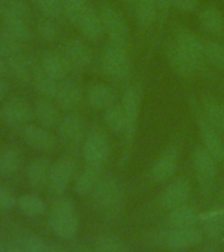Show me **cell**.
Returning a JSON list of instances; mask_svg holds the SVG:
<instances>
[{"instance_id": "7402d4cb", "label": "cell", "mask_w": 224, "mask_h": 252, "mask_svg": "<svg viewBox=\"0 0 224 252\" xmlns=\"http://www.w3.org/2000/svg\"><path fill=\"white\" fill-rule=\"evenodd\" d=\"M54 100L62 109L74 110L82 104L83 91L76 83L62 80L59 82L58 91H56Z\"/></svg>"}, {"instance_id": "74e56055", "label": "cell", "mask_w": 224, "mask_h": 252, "mask_svg": "<svg viewBox=\"0 0 224 252\" xmlns=\"http://www.w3.org/2000/svg\"><path fill=\"white\" fill-rule=\"evenodd\" d=\"M63 15L70 21V24L78 27L80 20L89 8L86 0H62Z\"/></svg>"}, {"instance_id": "cb8c5ba5", "label": "cell", "mask_w": 224, "mask_h": 252, "mask_svg": "<svg viewBox=\"0 0 224 252\" xmlns=\"http://www.w3.org/2000/svg\"><path fill=\"white\" fill-rule=\"evenodd\" d=\"M51 165L53 163L47 158H37L28 165L27 179L31 188L42 189L49 184Z\"/></svg>"}, {"instance_id": "ba28073f", "label": "cell", "mask_w": 224, "mask_h": 252, "mask_svg": "<svg viewBox=\"0 0 224 252\" xmlns=\"http://www.w3.org/2000/svg\"><path fill=\"white\" fill-rule=\"evenodd\" d=\"M139 94L138 91L133 87H129L127 90H125L123 94H122L121 105L125 110L126 117V129H125V158H127V151L131 149L133 146L134 137H135V131H137L138 118H139Z\"/></svg>"}, {"instance_id": "ffe728a7", "label": "cell", "mask_w": 224, "mask_h": 252, "mask_svg": "<svg viewBox=\"0 0 224 252\" xmlns=\"http://www.w3.org/2000/svg\"><path fill=\"white\" fill-rule=\"evenodd\" d=\"M173 42L176 43L178 47H181L182 50L186 51L188 54H190L200 62H203L204 42L203 39L200 38L198 34H196L194 32L186 29V28H178Z\"/></svg>"}, {"instance_id": "9a60e30c", "label": "cell", "mask_w": 224, "mask_h": 252, "mask_svg": "<svg viewBox=\"0 0 224 252\" xmlns=\"http://www.w3.org/2000/svg\"><path fill=\"white\" fill-rule=\"evenodd\" d=\"M167 57H168L169 66L172 67V70L177 75H180L182 78H189V76L196 74L203 63L188 54L186 51L177 46L174 42L170 43V46L168 47Z\"/></svg>"}, {"instance_id": "db71d44e", "label": "cell", "mask_w": 224, "mask_h": 252, "mask_svg": "<svg viewBox=\"0 0 224 252\" xmlns=\"http://www.w3.org/2000/svg\"><path fill=\"white\" fill-rule=\"evenodd\" d=\"M220 129L224 131V105H223V114H222V124H220Z\"/></svg>"}, {"instance_id": "60d3db41", "label": "cell", "mask_w": 224, "mask_h": 252, "mask_svg": "<svg viewBox=\"0 0 224 252\" xmlns=\"http://www.w3.org/2000/svg\"><path fill=\"white\" fill-rule=\"evenodd\" d=\"M41 15L46 19L56 20L63 15L62 0H31Z\"/></svg>"}, {"instance_id": "d590c367", "label": "cell", "mask_w": 224, "mask_h": 252, "mask_svg": "<svg viewBox=\"0 0 224 252\" xmlns=\"http://www.w3.org/2000/svg\"><path fill=\"white\" fill-rule=\"evenodd\" d=\"M223 105L215 97L212 96H206L202 100V106H200V114L207 120L211 125H214L216 129H220L222 124V114H223Z\"/></svg>"}, {"instance_id": "5b68a950", "label": "cell", "mask_w": 224, "mask_h": 252, "mask_svg": "<svg viewBox=\"0 0 224 252\" xmlns=\"http://www.w3.org/2000/svg\"><path fill=\"white\" fill-rule=\"evenodd\" d=\"M83 158L85 165L104 169L110 158V142L105 131L93 129L85 135L83 142Z\"/></svg>"}, {"instance_id": "d6a6232c", "label": "cell", "mask_w": 224, "mask_h": 252, "mask_svg": "<svg viewBox=\"0 0 224 252\" xmlns=\"http://www.w3.org/2000/svg\"><path fill=\"white\" fill-rule=\"evenodd\" d=\"M31 83L34 86L35 91L41 94V97L49 98V100H54L56 91H58L59 82L55 79L50 78L49 75H46L41 68L35 67L34 74H33V79Z\"/></svg>"}, {"instance_id": "f35d334b", "label": "cell", "mask_w": 224, "mask_h": 252, "mask_svg": "<svg viewBox=\"0 0 224 252\" xmlns=\"http://www.w3.org/2000/svg\"><path fill=\"white\" fill-rule=\"evenodd\" d=\"M96 252H127V247L123 240L113 234H101L94 239Z\"/></svg>"}, {"instance_id": "9c48e42d", "label": "cell", "mask_w": 224, "mask_h": 252, "mask_svg": "<svg viewBox=\"0 0 224 252\" xmlns=\"http://www.w3.org/2000/svg\"><path fill=\"white\" fill-rule=\"evenodd\" d=\"M76 171V160L72 157H62L51 165L49 190L54 196H62L68 188Z\"/></svg>"}, {"instance_id": "681fc988", "label": "cell", "mask_w": 224, "mask_h": 252, "mask_svg": "<svg viewBox=\"0 0 224 252\" xmlns=\"http://www.w3.org/2000/svg\"><path fill=\"white\" fill-rule=\"evenodd\" d=\"M7 74V68H5V61L0 57V78H3L4 75Z\"/></svg>"}, {"instance_id": "f5cc1de1", "label": "cell", "mask_w": 224, "mask_h": 252, "mask_svg": "<svg viewBox=\"0 0 224 252\" xmlns=\"http://www.w3.org/2000/svg\"><path fill=\"white\" fill-rule=\"evenodd\" d=\"M76 252H96L94 250H92V248L86 247V246H80V247L76 250Z\"/></svg>"}, {"instance_id": "f546056e", "label": "cell", "mask_w": 224, "mask_h": 252, "mask_svg": "<svg viewBox=\"0 0 224 252\" xmlns=\"http://www.w3.org/2000/svg\"><path fill=\"white\" fill-rule=\"evenodd\" d=\"M135 5V20L139 24V27L143 29H148L156 23L159 16V8H157L156 0H139Z\"/></svg>"}, {"instance_id": "e575fe53", "label": "cell", "mask_w": 224, "mask_h": 252, "mask_svg": "<svg viewBox=\"0 0 224 252\" xmlns=\"http://www.w3.org/2000/svg\"><path fill=\"white\" fill-rule=\"evenodd\" d=\"M104 121L114 134H123L126 129L125 110L121 104H113L108 109L104 110Z\"/></svg>"}, {"instance_id": "ab89813d", "label": "cell", "mask_w": 224, "mask_h": 252, "mask_svg": "<svg viewBox=\"0 0 224 252\" xmlns=\"http://www.w3.org/2000/svg\"><path fill=\"white\" fill-rule=\"evenodd\" d=\"M204 59L210 62V64L218 68L224 70V45L219 41H207L204 42Z\"/></svg>"}, {"instance_id": "11a10c76", "label": "cell", "mask_w": 224, "mask_h": 252, "mask_svg": "<svg viewBox=\"0 0 224 252\" xmlns=\"http://www.w3.org/2000/svg\"><path fill=\"white\" fill-rule=\"evenodd\" d=\"M125 1L127 4H135V3H137V1H139V0H125Z\"/></svg>"}, {"instance_id": "c3c4849f", "label": "cell", "mask_w": 224, "mask_h": 252, "mask_svg": "<svg viewBox=\"0 0 224 252\" xmlns=\"http://www.w3.org/2000/svg\"><path fill=\"white\" fill-rule=\"evenodd\" d=\"M8 90H9V86H8V83L4 80L3 78H0V100L7 94Z\"/></svg>"}, {"instance_id": "52a82bcc", "label": "cell", "mask_w": 224, "mask_h": 252, "mask_svg": "<svg viewBox=\"0 0 224 252\" xmlns=\"http://www.w3.org/2000/svg\"><path fill=\"white\" fill-rule=\"evenodd\" d=\"M193 165L196 171V180L199 183L200 190L204 194H208L215 184L216 175H218V161L202 146L196 149L193 154Z\"/></svg>"}, {"instance_id": "1f68e13d", "label": "cell", "mask_w": 224, "mask_h": 252, "mask_svg": "<svg viewBox=\"0 0 224 252\" xmlns=\"http://www.w3.org/2000/svg\"><path fill=\"white\" fill-rule=\"evenodd\" d=\"M23 165V155L16 147H5L0 151V176H12Z\"/></svg>"}, {"instance_id": "603a6c76", "label": "cell", "mask_w": 224, "mask_h": 252, "mask_svg": "<svg viewBox=\"0 0 224 252\" xmlns=\"http://www.w3.org/2000/svg\"><path fill=\"white\" fill-rule=\"evenodd\" d=\"M5 61V68L7 74L20 83H29L33 79L35 67L31 61L28 58L25 53L15 55L12 58L4 59Z\"/></svg>"}, {"instance_id": "7c38bea8", "label": "cell", "mask_w": 224, "mask_h": 252, "mask_svg": "<svg viewBox=\"0 0 224 252\" xmlns=\"http://www.w3.org/2000/svg\"><path fill=\"white\" fill-rule=\"evenodd\" d=\"M62 54L70 64L71 71L85 70L90 66L93 59L89 46L86 45L85 41H83L79 37L67 39L63 45Z\"/></svg>"}, {"instance_id": "8d00e7d4", "label": "cell", "mask_w": 224, "mask_h": 252, "mask_svg": "<svg viewBox=\"0 0 224 252\" xmlns=\"http://www.w3.org/2000/svg\"><path fill=\"white\" fill-rule=\"evenodd\" d=\"M17 205L20 210L28 217L41 216L46 210V205L38 194L34 193H27L17 198Z\"/></svg>"}, {"instance_id": "8992f818", "label": "cell", "mask_w": 224, "mask_h": 252, "mask_svg": "<svg viewBox=\"0 0 224 252\" xmlns=\"http://www.w3.org/2000/svg\"><path fill=\"white\" fill-rule=\"evenodd\" d=\"M98 11L104 24V31L109 37V42L127 46L130 31L125 16L109 4H102Z\"/></svg>"}, {"instance_id": "836d02e7", "label": "cell", "mask_w": 224, "mask_h": 252, "mask_svg": "<svg viewBox=\"0 0 224 252\" xmlns=\"http://www.w3.org/2000/svg\"><path fill=\"white\" fill-rule=\"evenodd\" d=\"M0 17L28 20L29 5L27 0H0Z\"/></svg>"}, {"instance_id": "ac0fdd59", "label": "cell", "mask_w": 224, "mask_h": 252, "mask_svg": "<svg viewBox=\"0 0 224 252\" xmlns=\"http://www.w3.org/2000/svg\"><path fill=\"white\" fill-rule=\"evenodd\" d=\"M39 68L49 75L50 78L62 82L67 76V74L70 72V64L64 58V55L62 54V51H53L47 50L41 55L39 59Z\"/></svg>"}, {"instance_id": "f1b7e54d", "label": "cell", "mask_w": 224, "mask_h": 252, "mask_svg": "<svg viewBox=\"0 0 224 252\" xmlns=\"http://www.w3.org/2000/svg\"><path fill=\"white\" fill-rule=\"evenodd\" d=\"M102 175H104V169L102 168L85 165V168L83 169L78 179H76V181H75V192L78 193L79 196L90 194L94 187L97 185V183L102 177Z\"/></svg>"}, {"instance_id": "816d5d0a", "label": "cell", "mask_w": 224, "mask_h": 252, "mask_svg": "<svg viewBox=\"0 0 224 252\" xmlns=\"http://www.w3.org/2000/svg\"><path fill=\"white\" fill-rule=\"evenodd\" d=\"M49 252H70V251H67L66 248L59 247V246H51V247H49Z\"/></svg>"}, {"instance_id": "7a4b0ae2", "label": "cell", "mask_w": 224, "mask_h": 252, "mask_svg": "<svg viewBox=\"0 0 224 252\" xmlns=\"http://www.w3.org/2000/svg\"><path fill=\"white\" fill-rule=\"evenodd\" d=\"M94 206L106 217H117L123 206V189L114 176H104L90 193Z\"/></svg>"}, {"instance_id": "ee69618b", "label": "cell", "mask_w": 224, "mask_h": 252, "mask_svg": "<svg viewBox=\"0 0 224 252\" xmlns=\"http://www.w3.org/2000/svg\"><path fill=\"white\" fill-rule=\"evenodd\" d=\"M19 246L25 252H49V246L39 236L31 234L23 236L20 239Z\"/></svg>"}, {"instance_id": "5bb4252c", "label": "cell", "mask_w": 224, "mask_h": 252, "mask_svg": "<svg viewBox=\"0 0 224 252\" xmlns=\"http://www.w3.org/2000/svg\"><path fill=\"white\" fill-rule=\"evenodd\" d=\"M196 116H198V127H199L203 147L218 163H222L224 161V142L220 138L218 129L200 114L199 110L196 112Z\"/></svg>"}, {"instance_id": "277c9868", "label": "cell", "mask_w": 224, "mask_h": 252, "mask_svg": "<svg viewBox=\"0 0 224 252\" xmlns=\"http://www.w3.org/2000/svg\"><path fill=\"white\" fill-rule=\"evenodd\" d=\"M100 68L102 74L113 82L125 80L131 68L127 46L113 42L106 43L100 59Z\"/></svg>"}, {"instance_id": "484cf974", "label": "cell", "mask_w": 224, "mask_h": 252, "mask_svg": "<svg viewBox=\"0 0 224 252\" xmlns=\"http://www.w3.org/2000/svg\"><path fill=\"white\" fill-rule=\"evenodd\" d=\"M115 94L112 87L104 83H97L90 87L86 92V101L90 108L96 110H106L114 104Z\"/></svg>"}, {"instance_id": "bcb514c9", "label": "cell", "mask_w": 224, "mask_h": 252, "mask_svg": "<svg viewBox=\"0 0 224 252\" xmlns=\"http://www.w3.org/2000/svg\"><path fill=\"white\" fill-rule=\"evenodd\" d=\"M198 4H199V0H173V7L185 13L196 11Z\"/></svg>"}, {"instance_id": "4316f807", "label": "cell", "mask_w": 224, "mask_h": 252, "mask_svg": "<svg viewBox=\"0 0 224 252\" xmlns=\"http://www.w3.org/2000/svg\"><path fill=\"white\" fill-rule=\"evenodd\" d=\"M200 28L208 34L219 35L224 31V15L215 5H206L198 16Z\"/></svg>"}, {"instance_id": "9f6ffc18", "label": "cell", "mask_w": 224, "mask_h": 252, "mask_svg": "<svg viewBox=\"0 0 224 252\" xmlns=\"http://www.w3.org/2000/svg\"><path fill=\"white\" fill-rule=\"evenodd\" d=\"M0 252H5V248H4L3 243H1V240H0Z\"/></svg>"}, {"instance_id": "e0dca14e", "label": "cell", "mask_w": 224, "mask_h": 252, "mask_svg": "<svg viewBox=\"0 0 224 252\" xmlns=\"http://www.w3.org/2000/svg\"><path fill=\"white\" fill-rule=\"evenodd\" d=\"M23 139L30 149L41 153H50L56 145L54 135L43 126L27 125L23 129Z\"/></svg>"}, {"instance_id": "f6af8a7d", "label": "cell", "mask_w": 224, "mask_h": 252, "mask_svg": "<svg viewBox=\"0 0 224 252\" xmlns=\"http://www.w3.org/2000/svg\"><path fill=\"white\" fill-rule=\"evenodd\" d=\"M16 202H17V198L9 190L0 187V210L1 212L11 210L15 206Z\"/></svg>"}, {"instance_id": "f907efd6", "label": "cell", "mask_w": 224, "mask_h": 252, "mask_svg": "<svg viewBox=\"0 0 224 252\" xmlns=\"http://www.w3.org/2000/svg\"><path fill=\"white\" fill-rule=\"evenodd\" d=\"M5 252H25L23 248L20 247V246H16V244H11L9 247L5 250Z\"/></svg>"}, {"instance_id": "b9f144b4", "label": "cell", "mask_w": 224, "mask_h": 252, "mask_svg": "<svg viewBox=\"0 0 224 252\" xmlns=\"http://www.w3.org/2000/svg\"><path fill=\"white\" fill-rule=\"evenodd\" d=\"M24 43L11 38L9 35L4 34L0 32V57L3 59H8L15 55L23 54Z\"/></svg>"}, {"instance_id": "d6986e66", "label": "cell", "mask_w": 224, "mask_h": 252, "mask_svg": "<svg viewBox=\"0 0 224 252\" xmlns=\"http://www.w3.org/2000/svg\"><path fill=\"white\" fill-rule=\"evenodd\" d=\"M199 222H202L203 232L210 239L215 242L224 239V206L199 213Z\"/></svg>"}, {"instance_id": "7dc6e473", "label": "cell", "mask_w": 224, "mask_h": 252, "mask_svg": "<svg viewBox=\"0 0 224 252\" xmlns=\"http://www.w3.org/2000/svg\"><path fill=\"white\" fill-rule=\"evenodd\" d=\"M159 13H167L173 7V0H156Z\"/></svg>"}, {"instance_id": "30bf717a", "label": "cell", "mask_w": 224, "mask_h": 252, "mask_svg": "<svg viewBox=\"0 0 224 252\" xmlns=\"http://www.w3.org/2000/svg\"><path fill=\"white\" fill-rule=\"evenodd\" d=\"M34 117L33 108L19 97L8 100L0 109L1 121L9 127H25Z\"/></svg>"}, {"instance_id": "3957f363", "label": "cell", "mask_w": 224, "mask_h": 252, "mask_svg": "<svg viewBox=\"0 0 224 252\" xmlns=\"http://www.w3.org/2000/svg\"><path fill=\"white\" fill-rule=\"evenodd\" d=\"M49 226L59 239H71L79 230V217L75 204L68 198H58L51 205Z\"/></svg>"}, {"instance_id": "2e32d148", "label": "cell", "mask_w": 224, "mask_h": 252, "mask_svg": "<svg viewBox=\"0 0 224 252\" xmlns=\"http://www.w3.org/2000/svg\"><path fill=\"white\" fill-rule=\"evenodd\" d=\"M190 194H192L190 181L186 177H178L164 189L160 197V205L169 212L177 206L186 204L190 198Z\"/></svg>"}, {"instance_id": "83f0119b", "label": "cell", "mask_w": 224, "mask_h": 252, "mask_svg": "<svg viewBox=\"0 0 224 252\" xmlns=\"http://www.w3.org/2000/svg\"><path fill=\"white\" fill-rule=\"evenodd\" d=\"M33 113H34L37 121L39 122V125L46 129L58 126L59 121H60L58 108L49 98L41 97L39 100H37L34 108H33Z\"/></svg>"}, {"instance_id": "7bdbcfd3", "label": "cell", "mask_w": 224, "mask_h": 252, "mask_svg": "<svg viewBox=\"0 0 224 252\" xmlns=\"http://www.w3.org/2000/svg\"><path fill=\"white\" fill-rule=\"evenodd\" d=\"M37 33H38L39 38L43 39V41H46V42H54V41H56L59 35L58 25L55 24V20L43 17L37 24Z\"/></svg>"}, {"instance_id": "6da1fadb", "label": "cell", "mask_w": 224, "mask_h": 252, "mask_svg": "<svg viewBox=\"0 0 224 252\" xmlns=\"http://www.w3.org/2000/svg\"><path fill=\"white\" fill-rule=\"evenodd\" d=\"M203 238V230L196 226L174 228L167 227L163 230L149 232L147 242L151 246L168 250V251H184L196 247Z\"/></svg>"}, {"instance_id": "d4e9b609", "label": "cell", "mask_w": 224, "mask_h": 252, "mask_svg": "<svg viewBox=\"0 0 224 252\" xmlns=\"http://www.w3.org/2000/svg\"><path fill=\"white\" fill-rule=\"evenodd\" d=\"M78 28L82 32L83 37L86 41L94 42L101 38V35L105 33L104 31V24H102L100 11L89 7L80 20Z\"/></svg>"}, {"instance_id": "44dd1931", "label": "cell", "mask_w": 224, "mask_h": 252, "mask_svg": "<svg viewBox=\"0 0 224 252\" xmlns=\"http://www.w3.org/2000/svg\"><path fill=\"white\" fill-rule=\"evenodd\" d=\"M198 222H199V213L196 209V206L189 205L188 202L169 210L168 216L165 218L167 227L174 228L196 226Z\"/></svg>"}, {"instance_id": "4fadbf2b", "label": "cell", "mask_w": 224, "mask_h": 252, "mask_svg": "<svg viewBox=\"0 0 224 252\" xmlns=\"http://www.w3.org/2000/svg\"><path fill=\"white\" fill-rule=\"evenodd\" d=\"M178 165V149L176 145L165 147L151 167V177L155 183H165L170 180Z\"/></svg>"}, {"instance_id": "8fae6325", "label": "cell", "mask_w": 224, "mask_h": 252, "mask_svg": "<svg viewBox=\"0 0 224 252\" xmlns=\"http://www.w3.org/2000/svg\"><path fill=\"white\" fill-rule=\"evenodd\" d=\"M58 135L68 147H78L85 139V124L79 114L68 113L60 118L58 124Z\"/></svg>"}, {"instance_id": "4dcf8cb0", "label": "cell", "mask_w": 224, "mask_h": 252, "mask_svg": "<svg viewBox=\"0 0 224 252\" xmlns=\"http://www.w3.org/2000/svg\"><path fill=\"white\" fill-rule=\"evenodd\" d=\"M1 33L21 43L28 42L31 38V31L27 20L21 19H1Z\"/></svg>"}]
</instances>
